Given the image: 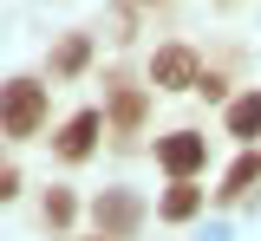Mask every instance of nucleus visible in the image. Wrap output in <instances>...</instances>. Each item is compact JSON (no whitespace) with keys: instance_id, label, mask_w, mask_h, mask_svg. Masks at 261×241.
Returning <instances> with one entry per match:
<instances>
[{"instance_id":"9d476101","label":"nucleus","mask_w":261,"mask_h":241,"mask_svg":"<svg viewBox=\"0 0 261 241\" xmlns=\"http://www.w3.org/2000/svg\"><path fill=\"white\" fill-rule=\"evenodd\" d=\"M137 117H144V98H137L130 85H118V98H111V124H118V131H137Z\"/></svg>"},{"instance_id":"f03ea898","label":"nucleus","mask_w":261,"mask_h":241,"mask_svg":"<svg viewBox=\"0 0 261 241\" xmlns=\"http://www.w3.org/2000/svg\"><path fill=\"white\" fill-rule=\"evenodd\" d=\"M202 157H209V143L196 137V131H170V137H157V163L170 176H196L202 170Z\"/></svg>"},{"instance_id":"7ed1b4c3","label":"nucleus","mask_w":261,"mask_h":241,"mask_svg":"<svg viewBox=\"0 0 261 241\" xmlns=\"http://www.w3.org/2000/svg\"><path fill=\"white\" fill-rule=\"evenodd\" d=\"M150 78H157L163 92H196L202 72H196V52H190V46H163L157 59H150Z\"/></svg>"},{"instance_id":"6e6552de","label":"nucleus","mask_w":261,"mask_h":241,"mask_svg":"<svg viewBox=\"0 0 261 241\" xmlns=\"http://www.w3.org/2000/svg\"><path fill=\"white\" fill-rule=\"evenodd\" d=\"M196 208H202V189H196L190 176H176V189L163 196V222H190Z\"/></svg>"},{"instance_id":"1a4fd4ad","label":"nucleus","mask_w":261,"mask_h":241,"mask_svg":"<svg viewBox=\"0 0 261 241\" xmlns=\"http://www.w3.org/2000/svg\"><path fill=\"white\" fill-rule=\"evenodd\" d=\"M85 59H92V46H85V33H72L59 52H53V72H59V78H72V72L85 66Z\"/></svg>"},{"instance_id":"f8f14e48","label":"nucleus","mask_w":261,"mask_h":241,"mask_svg":"<svg viewBox=\"0 0 261 241\" xmlns=\"http://www.w3.org/2000/svg\"><path fill=\"white\" fill-rule=\"evenodd\" d=\"M13 189H20V176H13V170H0V202H13Z\"/></svg>"},{"instance_id":"f257e3e1","label":"nucleus","mask_w":261,"mask_h":241,"mask_svg":"<svg viewBox=\"0 0 261 241\" xmlns=\"http://www.w3.org/2000/svg\"><path fill=\"white\" fill-rule=\"evenodd\" d=\"M39 124H46V85H33V78L0 85V131L7 137H33Z\"/></svg>"},{"instance_id":"20e7f679","label":"nucleus","mask_w":261,"mask_h":241,"mask_svg":"<svg viewBox=\"0 0 261 241\" xmlns=\"http://www.w3.org/2000/svg\"><path fill=\"white\" fill-rule=\"evenodd\" d=\"M92 215H98V235H111V241H124L130 228H137V202H130L124 189H105L92 202Z\"/></svg>"},{"instance_id":"423d86ee","label":"nucleus","mask_w":261,"mask_h":241,"mask_svg":"<svg viewBox=\"0 0 261 241\" xmlns=\"http://www.w3.org/2000/svg\"><path fill=\"white\" fill-rule=\"evenodd\" d=\"M255 183H261V157L248 150V157H235V170L222 176V189H216V202H242V196H248Z\"/></svg>"},{"instance_id":"ddd939ff","label":"nucleus","mask_w":261,"mask_h":241,"mask_svg":"<svg viewBox=\"0 0 261 241\" xmlns=\"http://www.w3.org/2000/svg\"><path fill=\"white\" fill-rule=\"evenodd\" d=\"M98 241H111V235H98Z\"/></svg>"},{"instance_id":"9b49d317","label":"nucleus","mask_w":261,"mask_h":241,"mask_svg":"<svg viewBox=\"0 0 261 241\" xmlns=\"http://www.w3.org/2000/svg\"><path fill=\"white\" fill-rule=\"evenodd\" d=\"M72 215H79V202H72L65 189H53V196H46V222H53V228H65Z\"/></svg>"},{"instance_id":"39448f33","label":"nucleus","mask_w":261,"mask_h":241,"mask_svg":"<svg viewBox=\"0 0 261 241\" xmlns=\"http://www.w3.org/2000/svg\"><path fill=\"white\" fill-rule=\"evenodd\" d=\"M98 131H105V117H98V111H79V117L59 131V157H65V163H85L92 143H98Z\"/></svg>"},{"instance_id":"0eeeda50","label":"nucleus","mask_w":261,"mask_h":241,"mask_svg":"<svg viewBox=\"0 0 261 241\" xmlns=\"http://www.w3.org/2000/svg\"><path fill=\"white\" fill-rule=\"evenodd\" d=\"M228 137H261V92H248V98H235L228 104Z\"/></svg>"}]
</instances>
